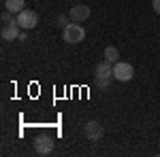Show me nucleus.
<instances>
[{
    "instance_id": "obj_1",
    "label": "nucleus",
    "mask_w": 160,
    "mask_h": 157,
    "mask_svg": "<svg viewBox=\"0 0 160 157\" xmlns=\"http://www.w3.org/2000/svg\"><path fill=\"white\" fill-rule=\"evenodd\" d=\"M62 38H64V43H68V45H77V43H81V40L86 38V30L79 24L73 21V24L62 28Z\"/></svg>"
},
{
    "instance_id": "obj_2",
    "label": "nucleus",
    "mask_w": 160,
    "mask_h": 157,
    "mask_svg": "<svg viewBox=\"0 0 160 157\" xmlns=\"http://www.w3.org/2000/svg\"><path fill=\"white\" fill-rule=\"evenodd\" d=\"M135 76V68H132V64H128V62H115L113 64V79L115 81H130Z\"/></svg>"
},
{
    "instance_id": "obj_3",
    "label": "nucleus",
    "mask_w": 160,
    "mask_h": 157,
    "mask_svg": "<svg viewBox=\"0 0 160 157\" xmlns=\"http://www.w3.org/2000/svg\"><path fill=\"white\" fill-rule=\"evenodd\" d=\"M17 24H19V28L22 30H34L38 25V15L34 11H30V9H24L22 13H17Z\"/></svg>"
},
{
    "instance_id": "obj_4",
    "label": "nucleus",
    "mask_w": 160,
    "mask_h": 157,
    "mask_svg": "<svg viewBox=\"0 0 160 157\" xmlns=\"http://www.w3.org/2000/svg\"><path fill=\"white\" fill-rule=\"evenodd\" d=\"M83 136H86L88 140H92V142H98L100 138L105 136V130H102V125H100L98 121L92 119L83 125Z\"/></svg>"
},
{
    "instance_id": "obj_5",
    "label": "nucleus",
    "mask_w": 160,
    "mask_h": 157,
    "mask_svg": "<svg viewBox=\"0 0 160 157\" xmlns=\"http://www.w3.org/2000/svg\"><path fill=\"white\" fill-rule=\"evenodd\" d=\"M34 151H37V155H49L51 151H53V138L51 136H38L37 140H34Z\"/></svg>"
},
{
    "instance_id": "obj_6",
    "label": "nucleus",
    "mask_w": 160,
    "mask_h": 157,
    "mask_svg": "<svg viewBox=\"0 0 160 157\" xmlns=\"http://www.w3.org/2000/svg\"><path fill=\"white\" fill-rule=\"evenodd\" d=\"M19 34H22V28H19L17 21H13V24H4V25H2V32H0L2 40H7V43H11V40H19Z\"/></svg>"
},
{
    "instance_id": "obj_7",
    "label": "nucleus",
    "mask_w": 160,
    "mask_h": 157,
    "mask_svg": "<svg viewBox=\"0 0 160 157\" xmlns=\"http://www.w3.org/2000/svg\"><path fill=\"white\" fill-rule=\"evenodd\" d=\"M68 17H71V21H75V24L86 21L88 17H90V7H86V4H77V7H73V9H71Z\"/></svg>"
},
{
    "instance_id": "obj_8",
    "label": "nucleus",
    "mask_w": 160,
    "mask_h": 157,
    "mask_svg": "<svg viewBox=\"0 0 160 157\" xmlns=\"http://www.w3.org/2000/svg\"><path fill=\"white\" fill-rule=\"evenodd\" d=\"M96 79H113V64L109 60L100 62L98 66H96Z\"/></svg>"
},
{
    "instance_id": "obj_9",
    "label": "nucleus",
    "mask_w": 160,
    "mask_h": 157,
    "mask_svg": "<svg viewBox=\"0 0 160 157\" xmlns=\"http://www.w3.org/2000/svg\"><path fill=\"white\" fill-rule=\"evenodd\" d=\"M24 7H26L24 0H4V9H7V11H11L13 15L22 13V11H24Z\"/></svg>"
},
{
    "instance_id": "obj_10",
    "label": "nucleus",
    "mask_w": 160,
    "mask_h": 157,
    "mask_svg": "<svg viewBox=\"0 0 160 157\" xmlns=\"http://www.w3.org/2000/svg\"><path fill=\"white\" fill-rule=\"evenodd\" d=\"M105 60H109L111 64L120 62V51H118L115 47H107V49H105Z\"/></svg>"
},
{
    "instance_id": "obj_11",
    "label": "nucleus",
    "mask_w": 160,
    "mask_h": 157,
    "mask_svg": "<svg viewBox=\"0 0 160 157\" xmlns=\"http://www.w3.org/2000/svg\"><path fill=\"white\" fill-rule=\"evenodd\" d=\"M109 79H96V85H98V89H102V91H107L109 89Z\"/></svg>"
},
{
    "instance_id": "obj_12",
    "label": "nucleus",
    "mask_w": 160,
    "mask_h": 157,
    "mask_svg": "<svg viewBox=\"0 0 160 157\" xmlns=\"http://www.w3.org/2000/svg\"><path fill=\"white\" fill-rule=\"evenodd\" d=\"M2 21H4V24H13V21H17V19H13V13L4 9V13H2Z\"/></svg>"
},
{
    "instance_id": "obj_13",
    "label": "nucleus",
    "mask_w": 160,
    "mask_h": 157,
    "mask_svg": "<svg viewBox=\"0 0 160 157\" xmlns=\"http://www.w3.org/2000/svg\"><path fill=\"white\" fill-rule=\"evenodd\" d=\"M152 9H154V13L160 15V0H152Z\"/></svg>"
},
{
    "instance_id": "obj_14",
    "label": "nucleus",
    "mask_w": 160,
    "mask_h": 157,
    "mask_svg": "<svg viewBox=\"0 0 160 157\" xmlns=\"http://www.w3.org/2000/svg\"><path fill=\"white\" fill-rule=\"evenodd\" d=\"M58 24H60L62 28H64V25H68V19H66L64 15H58Z\"/></svg>"
},
{
    "instance_id": "obj_15",
    "label": "nucleus",
    "mask_w": 160,
    "mask_h": 157,
    "mask_svg": "<svg viewBox=\"0 0 160 157\" xmlns=\"http://www.w3.org/2000/svg\"><path fill=\"white\" fill-rule=\"evenodd\" d=\"M19 40H28V34H26V30H22V34H19Z\"/></svg>"
}]
</instances>
